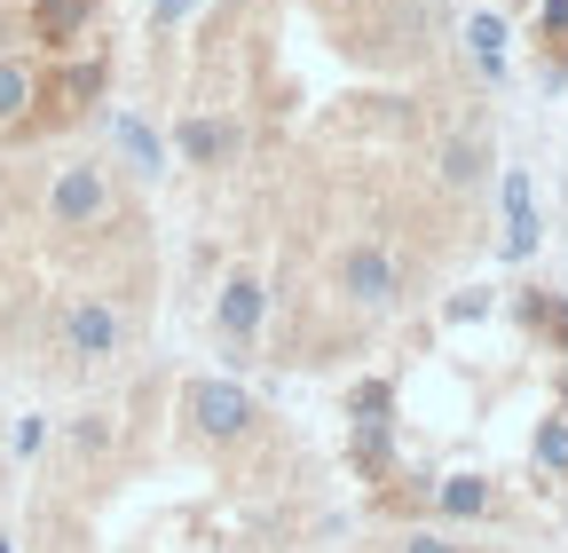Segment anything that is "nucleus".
Returning <instances> with one entry per match:
<instances>
[{
	"instance_id": "nucleus-1",
	"label": "nucleus",
	"mask_w": 568,
	"mask_h": 553,
	"mask_svg": "<svg viewBox=\"0 0 568 553\" xmlns=\"http://www.w3.org/2000/svg\"><path fill=\"white\" fill-rule=\"evenodd\" d=\"M332 285H339L355 309H395V301H403V261H395L379 238H355V245H339V261H332Z\"/></svg>"
},
{
	"instance_id": "nucleus-2",
	"label": "nucleus",
	"mask_w": 568,
	"mask_h": 553,
	"mask_svg": "<svg viewBox=\"0 0 568 553\" xmlns=\"http://www.w3.org/2000/svg\"><path fill=\"white\" fill-rule=\"evenodd\" d=\"M48 222H55V230H95V222H111V167H95V159L55 167Z\"/></svg>"
},
{
	"instance_id": "nucleus-3",
	"label": "nucleus",
	"mask_w": 568,
	"mask_h": 553,
	"mask_svg": "<svg viewBox=\"0 0 568 553\" xmlns=\"http://www.w3.org/2000/svg\"><path fill=\"white\" fill-rule=\"evenodd\" d=\"M190 428H197L205 443H245V435L261 428V403H253L237 380H197V388H190Z\"/></svg>"
},
{
	"instance_id": "nucleus-4",
	"label": "nucleus",
	"mask_w": 568,
	"mask_h": 553,
	"mask_svg": "<svg viewBox=\"0 0 568 553\" xmlns=\"http://www.w3.org/2000/svg\"><path fill=\"white\" fill-rule=\"evenodd\" d=\"M119 340H126V324H119V309H111L103 293H80V301L63 309V356L111 364V356H119Z\"/></svg>"
},
{
	"instance_id": "nucleus-5",
	"label": "nucleus",
	"mask_w": 568,
	"mask_h": 553,
	"mask_svg": "<svg viewBox=\"0 0 568 553\" xmlns=\"http://www.w3.org/2000/svg\"><path fill=\"white\" fill-rule=\"evenodd\" d=\"M213 324H222V340H237V349H245V340H261V324H268V285L237 269L230 285L213 293Z\"/></svg>"
},
{
	"instance_id": "nucleus-6",
	"label": "nucleus",
	"mask_w": 568,
	"mask_h": 553,
	"mask_svg": "<svg viewBox=\"0 0 568 553\" xmlns=\"http://www.w3.org/2000/svg\"><path fill=\"white\" fill-rule=\"evenodd\" d=\"M111 143H119V159H126L134 174H166V134L142 119V111H119V119H111Z\"/></svg>"
},
{
	"instance_id": "nucleus-7",
	"label": "nucleus",
	"mask_w": 568,
	"mask_h": 553,
	"mask_svg": "<svg viewBox=\"0 0 568 553\" xmlns=\"http://www.w3.org/2000/svg\"><path fill=\"white\" fill-rule=\"evenodd\" d=\"M497 198H506V261H529L537 253V198H529V174H506L497 182Z\"/></svg>"
},
{
	"instance_id": "nucleus-8",
	"label": "nucleus",
	"mask_w": 568,
	"mask_h": 553,
	"mask_svg": "<svg viewBox=\"0 0 568 553\" xmlns=\"http://www.w3.org/2000/svg\"><path fill=\"white\" fill-rule=\"evenodd\" d=\"M174 151H182L190 167H222V159L237 151V127H230V119H182V127H174Z\"/></svg>"
},
{
	"instance_id": "nucleus-9",
	"label": "nucleus",
	"mask_w": 568,
	"mask_h": 553,
	"mask_svg": "<svg viewBox=\"0 0 568 553\" xmlns=\"http://www.w3.org/2000/svg\"><path fill=\"white\" fill-rule=\"evenodd\" d=\"M435 506L450 522H481V514H497V491H489V474H443L435 482Z\"/></svg>"
},
{
	"instance_id": "nucleus-10",
	"label": "nucleus",
	"mask_w": 568,
	"mask_h": 553,
	"mask_svg": "<svg viewBox=\"0 0 568 553\" xmlns=\"http://www.w3.org/2000/svg\"><path fill=\"white\" fill-rule=\"evenodd\" d=\"M506 17H497V9H474L466 17V56L481 63V80H506Z\"/></svg>"
},
{
	"instance_id": "nucleus-11",
	"label": "nucleus",
	"mask_w": 568,
	"mask_h": 553,
	"mask_svg": "<svg viewBox=\"0 0 568 553\" xmlns=\"http://www.w3.org/2000/svg\"><path fill=\"white\" fill-rule=\"evenodd\" d=\"M435 174H443L450 190H474V182L489 174V143H481V134H450L443 159H435Z\"/></svg>"
},
{
	"instance_id": "nucleus-12",
	"label": "nucleus",
	"mask_w": 568,
	"mask_h": 553,
	"mask_svg": "<svg viewBox=\"0 0 568 553\" xmlns=\"http://www.w3.org/2000/svg\"><path fill=\"white\" fill-rule=\"evenodd\" d=\"M88 9L95 0H32V32L48 48H71V32H88Z\"/></svg>"
},
{
	"instance_id": "nucleus-13",
	"label": "nucleus",
	"mask_w": 568,
	"mask_h": 553,
	"mask_svg": "<svg viewBox=\"0 0 568 553\" xmlns=\"http://www.w3.org/2000/svg\"><path fill=\"white\" fill-rule=\"evenodd\" d=\"M32 103H40V72H32L24 56H0V127L24 119Z\"/></svg>"
},
{
	"instance_id": "nucleus-14",
	"label": "nucleus",
	"mask_w": 568,
	"mask_h": 553,
	"mask_svg": "<svg viewBox=\"0 0 568 553\" xmlns=\"http://www.w3.org/2000/svg\"><path fill=\"white\" fill-rule=\"evenodd\" d=\"M529 459H537L545 474H568V420H545V428L529 435Z\"/></svg>"
},
{
	"instance_id": "nucleus-15",
	"label": "nucleus",
	"mask_w": 568,
	"mask_h": 553,
	"mask_svg": "<svg viewBox=\"0 0 568 553\" xmlns=\"http://www.w3.org/2000/svg\"><path fill=\"white\" fill-rule=\"evenodd\" d=\"M387 411H395V388H387V380H364V388H355V420H387Z\"/></svg>"
},
{
	"instance_id": "nucleus-16",
	"label": "nucleus",
	"mask_w": 568,
	"mask_h": 553,
	"mask_svg": "<svg viewBox=\"0 0 568 553\" xmlns=\"http://www.w3.org/2000/svg\"><path fill=\"white\" fill-rule=\"evenodd\" d=\"M9 443H17V459H32V451L48 443V420H32V411H24V420L9 428Z\"/></svg>"
},
{
	"instance_id": "nucleus-17",
	"label": "nucleus",
	"mask_w": 568,
	"mask_h": 553,
	"mask_svg": "<svg viewBox=\"0 0 568 553\" xmlns=\"http://www.w3.org/2000/svg\"><path fill=\"white\" fill-rule=\"evenodd\" d=\"M481 316H489V293H481V285H466V293L450 301V324H481Z\"/></svg>"
},
{
	"instance_id": "nucleus-18",
	"label": "nucleus",
	"mask_w": 568,
	"mask_h": 553,
	"mask_svg": "<svg viewBox=\"0 0 568 553\" xmlns=\"http://www.w3.org/2000/svg\"><path fill=\"white\" fill-rule=\"evenodd\" d=\"M71 443H80V451H111V428H103V411H95V420H71Z\"/></svg>"
},
{
	"instance_id": "nucleus-19",
	"label": "nucleus",
	"mask_w": 568,
	"mask_h": 553,
	"mask_svg": "<svg viewBox=\"0 0 568 553\" xmlns=\"http://www.w3.org/2000/svg\"><path fill=\"white\" fill-rule=\"evenodd\" d=\"M190 9H197V0H151V32H174Z\"/></svg>"
},
{
	"instance_id": "nucleus-20",
	"label": "nucleus",
	"mask_w": 568,
	"mask_h": 553,
	"mask_svg": "<svg viewBox=\"0 0 568 553\" xmlns=\"http://www.w3.org/2000/svg\"><path fill=\"white\" fill-rule=\"evenodd\" d=\"M403 553H466V545H450L443 530H410V537H403Z\"/></svg>"
},
{
	"instance_id": "nucleus-21",
	"label": "nucleus",
	"mask_w": 568,
	"mask_h": 553,
	"mask_svg": "<svg viewBox=\"0 0 568 553\" xmlns=\"http://www.w3.org/2000/svg\"><path fill=\"white\" fill-rule=\"evenodd\" d=\"M0 553H17V545H9V537H0Z\"/></svg>"
}]
</instances>
